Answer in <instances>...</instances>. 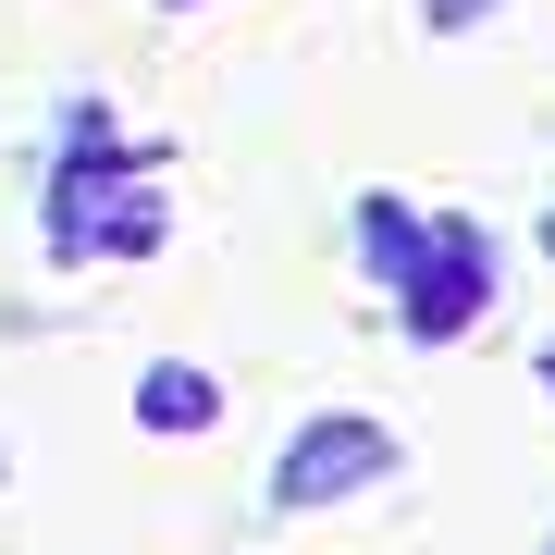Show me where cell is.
I'll return each instance as SVG.
<instances>
[{
    "label": "cell",
    "instance_id": "6da1fadb",
    "mask_svg": "<svg viewBox=\"0 0 555 555\" xmlns=\"http://www.w3.org/2000/svg\"><path fill=\"white\" fill-rule=\"evenodd\" d=\"M396 433H383L371 408H334V420H309L297 444H284V469H272V506L284 518H309V506H346V494H371V481H396Z\"/></svg>",
    "mask_w": 555,
    "mask_h": 555
},
{
    "label": "cell",
    "instance_id": "7a4b0ae2",
    "mask_svg": "<svg viewBox=\"0 0 555 555\" xmlns=\"http://www.w3.org/2000/svg\"><path fill=\"white\" fill-rule=\"evenodd\" d=\"M481 297H494L481 235H469V222H433V247H420V272H408V334H420V346H456V334L481 321Z\"/></svg>",
    "mask_w": 555,
    "mask_h": 555
},
{
    "label": "cell",
    "instance_id": "3957f363",
    "mask_svg": "<svg viewBox=\"0 0 555 555\" xmlns=\"http://www.w3.org/2000/svg\"><path fill=\"white\" fill-rule=\"evenodd\" d=\"M137 420H149V433H210V420H222V383L198 371V358H160V371L137 383Z\"/></svg>",
    "mask_w": 555,
    "mask_h": 555
},
{
    "label": "cell",
    "instance_id": "277c9868",
    "mask_svg": "<svg viewBox=\"0 0 555 555\" xmlns=\"http://www.w3.org/2000/svg\"><path fill=\"white\" fill-rule=\"evenodd\" d=\"M420 247H433V235H420L396 198H371V210H358V259H371L383 284H408V272H420Z\"/></svg>",
    "mask_w": 555,
    "mask_h": 555
},
{
    "label": "cell",
    "instance_id": "5b68a950",
    "mask_svg": "<svg viewBox=\"0 0 555 555\" xmlns=\"http://www.w3.org/2000/svg\"><path fill=\"white\" fill-rule=\"evenodd\" d=\"M481 13H494V0H420V25H433V38H469Z\"/></svg>",
    "mask_w": 555,
    "mask_h": 555
},
{
    "label": "cell",
    "instance_id": "8992f818",
    "mask_svg": "<svg viewBox=\"0 0 555 555\" xmlns=\"http://www.w3.org/2000/svg\"><path fill=\"white\" fill-rule=\"evenodd\" d=\"M543 383H555V346H543Z\"/></svg>",
    "mask_w": 555,
    "mask_h": 555
},
{
    "label": "cell",
    "instance_id": "52a82bcc",
    "mask_svg": "<svg viewBox=\"0 0 555 555\" xmlns=\"http://www.w3.org/2000/svg\"><path fill=\"white\" fill-rule=\"evenodd\" d=\"M543 259H555V222H543Z\"/></svg>",
    "mask_w": 555,
    "mask_h": 555
}]
</instances>
